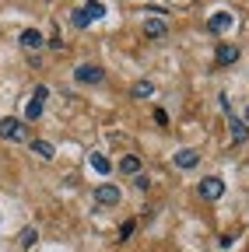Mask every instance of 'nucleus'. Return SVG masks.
Masks as SVG:
<instances>
[{"label":"nucleus","mask_w":249,"mask_h":252,"mask_svg":"<svg viewBox=\"0 0 249 252\" xmlns=\"http://www.w3.org/2000/svg\"><path fill=\"white\" fill-rule=\"evenodd\" d=\"M46 98H49V88H46V84H39V88L32 91V98L25 102V119H28V123H36V119L42 116V105H46Z\"/></svg>","instance_id":"f257e3e1"},{"label":"nucleus","mask_w":249,"mask_h":252,"mask_svg":"<svg viewBox=\"0 0 249 252\" xmlns=\"http://www.w3.org/2000/svg\"><path fill=\"white\" fill-rule=\"evenodd\" d=\"M0 140H14V144L28 140L25 123H21V119H4V123H0Z\"/></svg>","instance_id":"f03ea898"},{"label":"nucleus","mask_w":249,"mask_h":252,"mask_svg":"<svg viewBox=\"0 0 249 252\" xmlns=\"http://www.w3.org/2000/svg\"><path fill=\"white\" fill-rule=\"evenodd\" d=\"M197 193H200V200H221V193H225V182L217 179V175H207V179H200Z\"/></svg>","instance_id":"7ed1b4c3"},{"label":"nucleus","mask_w":249,"mask_h":252,"mask_svg":"<svg viewBox=\"0 0 249 252\" xmlns=\"http://www.w3.org/2000/svg\"><path fill=\"white\" fill-rule=\"evenodd\" d=\"M74 77H77V84H102L106 81V70L95 67V63H81V67L74 70Z\"/></svg>","instance_id":"20e7f679"},{"label":"nucleus","mask_w":249,"mask_h":252,"mask_svg":"<svg viewBox=\"0 0 249 252\" xmlns=\"http://www.w3.org/2000/svg\"><path fill=\"white\" fill-rule=\"evenodd\" d=\"M95 200H99L102 207H116V203L123 200V193H119V186H112V182H102V186L95 189Z\"/></svg>","instance_id":"39448f33"},{"label":"nucleus","mask_w":249,"mask_h":252,"mask_svg":"<svg viewBox=\"0 0 249 252\" xmlns=\"http://www.w3.org/2000/svg\"><path fill=\"white\" fill-rule=\"evenodd\" d=\"M214 60H217V67H232V63L239 60V46H232V42H217Z\"/></svg>","instance_id":"423d86ee"},{"label":"nucleus","mask_w":249,"mask_h":252,"mask_svg":"<svg viewBox=\"0 0 249 252\" xmlns=\"http://www.w3.org/2000/svg\"><path fill=\"white\" fill-rule=\"evenodd\" d=\"M232 25H235V18H232L228 11H217V14L207 18V32H214V35H217V32H228Z\"/></svg>","instance_id":"0eeeda50"},{"label":"nucleus","mask_w":249,"mask_h":252,"mask_svg":"<svg viewBox=\"0 0 249 252\" xmlns=\"http://www.w3.org/2000/svg\"><path fill=\"white\" fill-rule=\"evenodd\" d=\"M42 46H46L42 32H36V28H25V32H21V49H28V53H39Z\"/></svg>","instance_id":"6e6552de"},{"label":"nucleus","mask_w":249,"mask_h":252,"mask_svg":"<svg viewBox=\"0 0 249 252\" xmlns=\"http://www.w3.org/2000/svg\"><path fill=\"white\" fill-rule=\"evenodd\" d=\"M197 161H200V154L193 151V147H182V151H176V165L186 172V168H197Z\"/></svg>","instance_id":"1a4fd4ad"},{"label":"nucleus","mask_w":249,"mask_h":252,"mask_svg":"<svg viewBox=\"0 0 249 252\" xmlns=\"http://www.w3.org/2000/svg\"><path fill=\"white\" fill-rule=\"evenodd\" d=\"M228 130H232V144H246L249 140V126L235 116H228Z\"/></svg>","instance_id":"9d476101"},{"label":"nucleus","mask_w":249,"mask_h":252,"mask_svg":"<svg viewBox=\"0 0 249 252\" xmlns=\"http://www.w3.org/2000/svg\"><path fill=\"white\" fill-rule=\"evenodd\" d=\"M165 32H169V25H165L162 18H147V21H144V35H147V39H165Z\"/></svg>","instance_id":"9b49d317"},{"label":"nucleus","mask_w":249,"mask_h":252,"mask_svg":"<svg viewBox=\"0 0 249 252\" xmlns=\"http://www.w3.org/2000/svg\"><path fill=\"white\" fill-rule=\"evenodd\" d=\"M91 168H95L99 175H109V172H112V161H109L106 154H99V151H95V154H91Z\"/></svg>","instance_id":"f8f14e48"},{"label":"nucleus","mask_w":249,"mask_h":252,"mask_svg":"<svg viewBox=\"0 0 249 252\" xmlns=\"http://www.w3.org/2000/svg\"><path fill=\"white\" fill-rule=\"evenodd\" d=\"M119 172H127V175H137V172H141V158H137V154H127V158L119 161Z\"/></svg>","instance_id":"ddd939ff"},{"label":"nucleus","mask_w":249,"mask_h":252,"mask_svg":"<svg viewBox=\"0 0 249 252\" xmlns=\"http://www.w3.org/2000/svg\"><path fill=\"white\" fill-rule=\"evenodd\" d=\"M130 94H134V98H151V94H154V84H151V81H137V84L130 88Z\"/></svg>","instance_id":"4468645a"},{"label":"nucleus","mask_w":249,"mask_h":252,"mask_svg":"<svg viewBox=\"0 0 249 252\" xmlns=\"http://www.w3.org/2000/svg\"><path fill=\"white\" fill-rule=\"evenodd\" d=\"M32 154H39L42 161H49V158H53V144L49 140H32Z\"/></svg>","instance_id":"2eb2a0df"},{"label":"nucleus","mask_w":249,"mask_h":252,"mask_svg":"<svg viewBox=\"0 0 249 252\" xmlns=\"http://www.w3.org/2000/svg\"><path fill=\"white\" fill-rule=\"evenodd\" d=\"M18 242H21V249H32V245L39 242V231H36V228H25V231L18 235Z\"/></svg>","instance_id":"dca6fc26"},{"label":"nucleus","mask_w":249,"mask_h":252,"mask_svg":"<svg viewBox=\"0 0 249 252\" xmlns=\"http://www.w3.org/2000/svg\"><path fill=\"white\" fill-rule=\"evenodd\" d=\"M134 228H137V220H123V228H119V242H127V238L134 235Z\"/></svg>","instance_id":"f3484780"},{"label":"nucleus","mask_w":249,"mask_h":252,"mask_svg":"<svg viewBox=\"0 0 249 252\" xmlns=\"http://www.w3.org/2000/svg\"><path fill=\"white\" fill-rule=\"evenodd\" d=\"M134 186L141 189V193H147V189H151V182H147V175H141V172L134 175Z\"/></svg>","instance_id":"a211bd4d"},{"label":"nucleus","mask_w":249,"mask_h":252,"mask_svg":"<svg viewBox=\"0 0 249 252\" xmlns=\"http://www.w3.org/2000/svg\"><path fill=\"white\" fill-rule=\"evenodd\" d=\"M154 123H162V126L169 123V116H165V109H154Z\"/></svg>","instance_id":"6ab92c4d"},{"label":"nucleus","mask_w":249,"mask_h":252,"mask_svg":"<svg viewBox=\"0 0 249 252\" xmlns=\"http://www.w3.org/2000/svg\"><path fill=\"white\" fill-rule=\"evenodd\" d=\"M246 126H249V112H246Z\"/></svg>","instance_id":"aec40b11"}]
</instances>
